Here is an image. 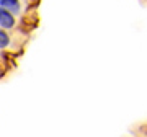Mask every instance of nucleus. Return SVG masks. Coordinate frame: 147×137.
I'll return each instance as SVG.
<instances>
[{"label": "nucleus", "instance_id": "1", "mask_svg": "<svg viewBox=\"0 0 147 137\" xmlns=\"http://www.w3.org/2000/svg\"><path fill=\"white\" fill-rule=\"evenodd\" d=\"M13 23H15L13 15H11L8 10H5V8H2V7H0V26L11 28V26H13Z\"/></svg>", "mask_w": 147, "mask_h": 137}, {"label": "nucleus", "instance_id": "2", "mask_svg": "<svg viewBox=\"0 0 147 137\" xmlns=\"http://www.w3.org/2000/svg\"><path fill=\"white\" fill-rule=\"evenodd\" d=\"M0 7H2V8H8V10L15 11V13L20 10L18 0H0Z\"/></svg>", "mask_w": 147, "mask_h": 137}, {"label": "nucleus", "instance_id": "3", "mask_svg": "<svg viewBox=\"0 0 147 137\" xmlns=\"http://www.w3.org/2000/svg\"><path fill=\"white\" fill-rule=\"evenodd\" d=\"M8 42H10L8 34H7L5 31H2V30H0V48H7V46H8Z\"/></svg>", "mask_w": 147, "mask_h": 137}]
</instances>
